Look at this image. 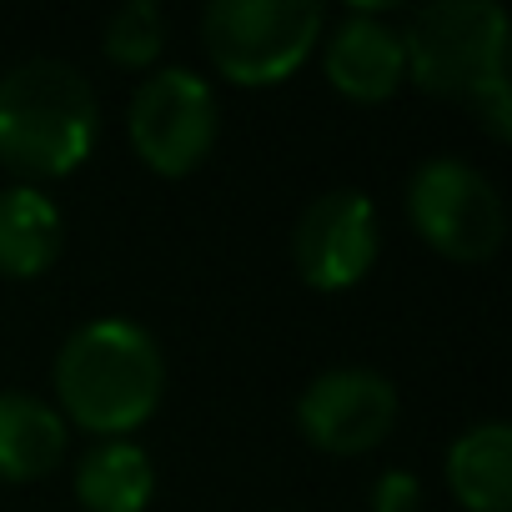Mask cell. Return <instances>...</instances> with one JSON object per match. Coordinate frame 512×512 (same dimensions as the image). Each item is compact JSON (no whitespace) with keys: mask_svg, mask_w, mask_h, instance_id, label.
<instances>
[{"mask_svg":"<svg viewBox=\"0 0 512 512\" xmlns=\"http://www.w3.org/2000/svg\"><path fill=\"white\" fill-rule=\"evenodd\" d=\"M402 36L407 71L422 91L467 101L497 141L512 136L507 106V16L492 0H442L412 16Z\"/></svg>","mask_w":512,"mask_h":512,"instance_id":"cell-1","label":"cell"},{"mask_svg":"<svg viewBox=\"0 0 512 512\" xmlns=\"http://www.w3.org/2000/svg\"><path fill=\"white\" fill-rule=\"evenodd\" d=\"M166 387L161 347L126 317L86 322L56 357V397L86 432L121 437L141 427Z\"/></svg>","mask_w":512,"mask_h":512,"instance_id":"cell-2","label":"cell"},{"mask_svg":"<svg viewBox=\"0 0 512 512\" xmlns=\"http://www.w3.org/2000/svg\"><path fill=\"white\" fill-rule=\"evenodd\" d=\"M96 146V91L66 61H21L0 76V161L26 181L76 171Z\"/></svg>","mask_w":512,"mask_h":512,"instance_id":"cell-3","label":"cell"},{"mask_svg":"<svg viewBox=\"0 0 512 512\" xmlns=\"http://www.w3.org/2000/svg\"><path fill=\"white\" fill-rule=\"evenodd\" d=\"M322 36V6L312 0H211L201 41L216 71L236 86L287 81Z\"/></svg>","mask_w":512,"mask_h":512,"instance_id":"cell-4","label":"cell"},{"mask_svg":"<svg viewBox=\"0 0 512 512\" xmlns=\"http://www.w3.org/2000/svg\"><path fill=\"white\" fill-rule=\"evenodd\" d=\"M407 216L422 241L452 262H487L507 236V206L497 186L457 156L417 166L407 186Z\"/></svg>","mask_w":512,"mask_h":512,"instance_id":"cell-5","label":"cell"},{"mask_svg":"<svg viewBox=\"0 0 512 512\" xmlns=\"http://www.w3.org/2000/svg\"><path fill=\"white\" fill-rule=\"evenodd\" d=\"M216 96L196 71H156L151 81H141V91L131 96V146L136 156L161 171V176H186L196 171L211 146H216Z\"/></svg>","mask_w":512,"mask_h":512,"instance_id":"cell-6","label":"cell"},{"mask_svg":"<svg viewBox=\"0 0 512 512\" xmlns=\"http://www.w3.org/2000/svg\"><path fill=\"white\" fill-rule=\"evenodd\" d=\"M292 262L317 292L357 287L377 262V206L367 201V191L342 186L317 196L292 231Z\"/></svg>","mask_w":512,"mask_h":512,"instance_id":"cell-7","label":"cell"},{"mask_svg":"<svg viewBox=\"0 0 512 512\" xmlns=\"http://www.w3.org/2000/svg\"><path fill=\"white\" fill-rule=\"evenodd\" d=\"M392 422H397V387L367 367H332L297 402L302 437L332 457L372 452L392 432Z\"/></svg>","mask_w":512,"mask_h":512,"instance_id":"cell-8","label":"cell"},{"mask_svg":"<svg viewBox=\"0 0 512 512\" xmlns=\"http://www.w3.org/2000/svg\"><path fill=\"white\" fill-rule=\"evenodd\" d=\"M407 76V56H402V36L377 21L372 11H357L337 26V36L327 41V81L332 91H342L347 101L377 106L387 101Z\"/></svg>","mask_w":512,"mask_h":512,"instance_id":"cell-9","label":"cell"},{"mask_svg":"<svg viewBox=\"0 0 512 512\" xmlns=\"http://www.w3.org/2000/svg\"><path fill=\"white\" fill-rule=\"evenodd\" d=\"M447 487L467 512H507L512 507V427L477 422L447 452Z\"/></svg>","mask_w":512,"mask_h":512,"instance_id":"cell-10","label":"cell"},{"mask_svg":"<svg viewBox=\"0 0 512 512\" xmlns=\"http://www.w3.org/2000/svg\"><path fill=\"white\" fill-rule=\"evenodd\" d=\"M66 417L31 392H0V477L31 482L61 467Z\"/></svg>","mask_w":512,"mask_h":512,"instance_id":"cell-11","label":"cell"},{"mask_svg":"<svg viewBox=\"0 0 512 512\" xmlns=\"http://www.w3.org/2000/svg\"><path fill=\"white\" fill-rule=\"evenodd\" d=\"M61 256V211L36 186L0 191V272L6 277H41Z\"/></svg>","mask_w":512,"mask_h":512,"instance_id":"cell-12","label":"cell"},{"mask_svg":"<svg viewBox=\"0 0 512 512\" xmlns=\"http://www.w3.org/2000/svg\"><path fill=\"white\" fill-rule=\"evenodd\" d=\"M156 492V467L136 442H96L76 467V497L86 512H141Z\"/></svg>","mask_w":512,"mask_h":512,"instance_id":"cell-13","label":"cell"},{"mask_svg":"<svg viewBox=\"0 0 512 512\" xmlns=\"http://www.w3.org/2000/svg\"><path fill=\"white\" fill-rule=\"evenodd\" d=\"M166 46V16L151 0H126V6L106 21V56L116 66H151Z\"/></svg>","mask_w":512,"mask_h":512,"instance_id":"cell-14","label":"cell"},{"mask_svg":"<svg viewBox=\"0 0 512 512\" xmlns=\"http://www.w3.org/2000/svg\"><path fill=\"white\" fill-rule=\"evenodd\" d=\"M372 512H417V477L412 472H382L372 487Z\"/></svg>","mask_w":512,"mask_h":512,"instance_id":"cell-15","label":"cell"}]
</instances>
